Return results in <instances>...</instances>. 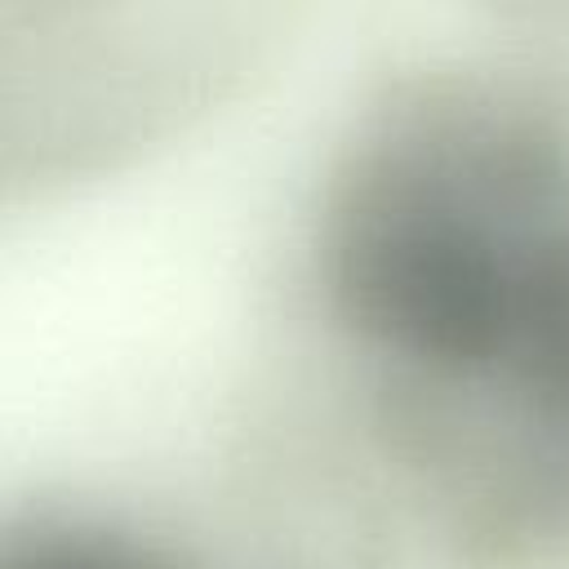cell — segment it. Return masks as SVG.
Returning <instances> with one entry per match:
<instances>
[{
    "label": "cell",
    "mask_w": 569,
    "mask_h": 569,
    "mask_svg": "<svg viewBox=\"0 0 569 569\" xmlns=\"http://www.w3.org/2000/svg\"><path fill=\"white\" fill-rule=\"evenodd\" d=\"M320 284L436 516L493 556H565V111L498 71L396 80L329 173Z\"/></svg>",
    "instance_id": "cell-1"
},
{
    "label": "cell",
    "mask_w": 569,
    "mask_h": 569,
    "mask_svg": "<svg viewBox=\"0 0 569 569\" xmlns=\"http://www.w3.org/2000/svg\"><path fill=\"white\" fill-rule=\"evenodd\" d=\"M0 569H178L156 547L89 520H36L13 533Z\"/></svg>",
    "instance_id": "cell-2"
}]
</instances>
